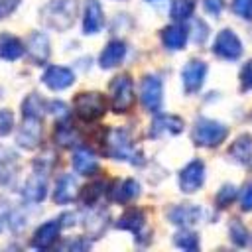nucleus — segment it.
Returning a JSON list of instances; mask_svg holds the SVG:
<instances>
[{"label": "nucleus", "mask_w": 252, "mask_h": 252, "mask_svg": "<svg viewBox=\"0 0 252 252\" xmlns=\"http://www.w3.org/2000/svg\"><path fill=\"white\" fill-rule=\"evenodd\" d=\"M77 18V0H51L41 10V20L47 28L65 32L73 26Z\"/></svg>", "instance_id": "obj_1"}, {"label": "nucleus", "mask_w": 252, "mask_h": 252, "mask_svg": "<svg viewBox=\"0 0 252 252\" xmlns=\"http://www.w3.org/2000/svg\"><path fill=\"white\" fill-rule=\"evenodd\" d=\"M106 154L114 159H128L132 163H140V154L136 152L130 136L126 130H110L106 136Z\"/></svg>", "instance_id": "obj_2"}, {"label": "nucleus", "mask_w": 252, "mask_h": 252, "mask_svg": "<svg viewBox=\"0 0 252 252\" xmlns=\"http://www.w3.org/2000/svg\"><path fill=\"white\" fill-rule=\"evenodd\" d=\"M134 104V83L130 75H118L110 83V106L114 112H128Z\"/></svg>", "instance_id": "obj_3"}, {"label": "nucleus", "mask_w": 252, "mask_h": 252, "mask_svg": "<svg viewBox=\"0 0 252 252\" xmlns=\"http://www.w3.org/2000/svg\"><path fill=\"white\" fill-rule=\"evenodd\" d=\"M228 130L224 124L211 120V118H199L193 128V142L197 146H219L226 138Z\"/></svg>", "instance_id": "obj_4"}, {"label": "nucleus", "mask_w": 252, "mask_h": 252, "mask_svg": "<svg viewBox=\"0 0 252 252\" xmlns=\"http://www.w3.org/2000/svg\"><path fill=\"white\" fill-rule=\"evenodd\" d=\"M73 104L77 116L83 120H96L106 112V100L100 93H81Z\"/></svg>", "instance_id": "obj_5"}, {"label": "nucleus", "mask_w": 252, "mask_h": 252, "mask_svg": "<svg viewBox=\"0 0 252 252\" xmlns=\"http://www.w3.org/2000/svg\"><path fill=\"white\" fill-rule=\"evenodd\" d=\"M163 89H161V81L156 75H146L142 79V87H140V98L146 110L150 112H158L161 106V96Z\"/></svg>", "instance_id": "obj_6"}, {"label": "nucleus", "mask_w": 252, "mask_h": 252, "mask_svg": "<svg viewBox=\"0 0 252 252\" xmlns=\"http://www.w3.org/2000/svg\"><path fill=\"white\" fill-rule=\"evenodd\" d=\"M213 51L215 55L222 57V59H238L240 53H242V43L240 39L236 37V33L232 30H222L219 32L217 39H215V45H213Z\"/></svg>", "instance_id": "obj_7"}, {"label": "nucleus", "mask_w": 252, "mask_h": 252, "mask_svg": "<svg viewBox=\"0 0 252 252\" xmlns=\"http://www.w3.org/2000/svg\"><path fill=\"white\" fill-rule=\"evenodd\" d=\"M203 181H205V165H203V161H199V159L189 161V163L181 169V173H179V187H181V191H185V193L197 191V189L203 185Z\"/></svg>", "instance_id": "obj_8"}, {"label": "nucleus", "mask_w": 252, "mask_h": 252, "mask_svg": "<svg viewBox=\"0 0 252 252\" xmlns=\"http://www.w3.org/2000/svg\"><path fill=\"white\" fill-rule=\"evenodd\" d=\"M205 75H207V65L199 59H193L189 61L183 71H181V77H183V87L187 93H197L205 81Z\"/></svg>", "instance_id": "obj_9"}, {"label": "nucleus", "mask_w": 252, "mask_h": 252, "mask_svg": "<svg viewBox=\"0 0 252 252\" xmlns=\"http://www.w3.org/2000/svg\"><path fill=\"white\" fill-rule=\"evenodd\" d=\"M41 140V124H39V118H24L22 126L18 128V134H16V142L26 148V150H32L39 144Z\"/></svg>", "instance_id": "obj_10"}, {"label": "nucleus", "mask_w": 252, "mask_h": 252, "mask_svg": "<svg viewBox=\"0 0 252 252\" xmlns=\"http://www.w3.org/2000/svg\"><path fill=\"white\" fill-rule=\"evenodd\" d=\"M75 81V75L71 69L67 67H59V65H51L47 67V71L43 73V83L51 89V91H63L67 87H71Z\"/></svg>", "instance_id": "obj_11"}, {"label": "nucleus", "mask_w": 252, "mask_h": 252, "mask_svg": "<svg viewBox=\"0 0 252 252\" xmlns=\"http://www.w3.org/2000/svg\"><path fill=\"white\" fill-rule=\"evenodd\" d=\"M61 226H63V224H61L59 220H47V222H43V224L33 232L32 246L37 248V250H45V248H49V246L57 240Z\"/></svg>", "instance_id": "obj_12"}, {"label": "nucleus", "mask_w": 252, "mask_h": 252, "mask_svg": "<svg viewBox=\"0 0 252 252\" xmlns=\"http://www.w3.org/2000/svg\"><path fill=\"white\" fill-rule=\"evenodd\" d=\"M183 130V120L179 116H173V114H159L152 126H150V136L152 138H159L163 134H179Z\"/></svg>", "instance_id": "obj_13"}, {"label": "nucleus", "mask_w": 252, "mask_h": 252, "mask_svg": "<svg viewBox=\"0 0 252 252\" xmlns=\"http://www.w3.org/2000/svg\"><path fill=\"white\" fill-rule=\"evenodd\" d=\"M28 55L35 65H41L49 57V39L41 32H33L28 37Z\"/></svg>", "instance_id": "obj_14"}, {"label": "nucleus", "mask_w": 252, "mask_h": 252, "mask_svg": "<svg viewBox=\"0 0 252 252\" xmlns=\"http://www.w3.org/2000/svg\"><path fill=\"white\" fill-rule=\"evenodd\" d=\"M102 24H104V18H102V8H100L98 0H87L85 18H83V32L85 33H96V32H100Z\"/></svg>", "instance_id": "obj_15"}, {"label": "nucleus", "mask_w": 252, "mask_h": 252, "mask_svg": "<svg viewBox=\"0 0 252 252\" xmlns=\"http://www.w3.org/2000/svg\"><path fill=\"white\" fill-rule=\"evenodd\" d=\"M45 175H47L45 171L35 169V173L30 177V181H28L26 187H24V197H26L28 201L39 203V201L45 197V193H47V177H45Z\"/></svg>", "instance_id": "obj_16"}, {"label": "nucleus", "mask_w": 252, "mask_h": 252, "mask_svg": "<svg viewBox=\"0 0 252 252\" xmlns=\"http://www.w3.org/2000/svg\"><path fill=\"white\" fill-rule=\"evenodd\" d=\"M71 161H73V169H75L79 175H93V173L98 169V161H96L94 154L89 152L87 148L75 150Z\"/></svg>", "instance_id": "obj_17"}, {"label": "nucleus", "mask_w": 252, "mask_h": 252, "mask_svg": "<svg viewBox=\"0 0 252 252\" xmlns=\"http://www.w3.org/2000/svg\"><path fill=\"white\" fill-rule=\"evenodd\" d=\"M126 55V43L120 41V39H112L100 53V67L102 69H110V67H116Z\"/></svg>", "instance_id": "obj_18"}, {"label": "nucleus", "mask_w": 252, "mask_h": 252, "mask_svg": "<svg viewBox=\"0 0 252 252\" xmlns=\"http://www.w3.org/2000/svg\"><path fill=\"white\" fill-rule=\"evenodd\" d=\"M77 195H79V189H77L75 177H73V175H63V177H59V181H57V185H55V193H53L55 203L67 205V203H71Z\"/></svg>", "instance_id": "obj_19"}, {"label": "nucleus", "mask_w": 252, "mask_h": 252, "mask_svg": "<svg viewBox=\"0 0 252 252\" xmlns=\"http://www.w3.org/2000/svg\"><path fill=\"white\" fill-rule=\"evenodd\" d=\"M140 193V185L134 179H124V181H116L108 193V197L114 203H128L132 201L136 195Z\"/></svg>", "instance_id": "obj_20"}, {"label": "nucleus", "mask_w": 252, "mask_h": 252, "mask_svg": "<svg viewBox=\"0 0 252 252\" xmlns=\"http://www.w3.org/2000/svg\"><path fill=\"white\" fill-rule=\"evenodd\" d=\"M24 51H26V47L16 35H10V33H2L0 35V59L16 61V59H20L24 55Z\"/></svg>", "instance_id": "obj_21"}, {"label": "nucleus", "mask_w": 252, "mask_h": 252, "mask_svg": "<svg viewBox=\"0 0 252 252\" xmlns=\"http://www.w3.org/2000/svg\"><path fill=\"white\" fill-rule=\"evenodd\" d=\"M228 154H230L238 163H250V159H252V138H250L248 134L238 136V138L232 142Z\"/></svg>", "instance_id": "obj_22"}, {"label": "nucleus", "mask_w": 252, "mask_h": 252, "mask_svg": "<svg viewBox=\"0 0 252 252\" xmlns=\"http://www.w3.org/2000/svg\"><path fill=\"white\" fill-rule=\"evenodd\" d=\"M161 41L167 49H181L187 41V30L183 26H167L161 32Z\"/></svg>", "instance_id": "obj_23"}, {"label": "nucleus", "mask_w": 252, "mask_h": 252, "mask_svg": "<svg viewBox=\"0 0 252 252\" xmlns=\"http://www.w3.org/2000/svg\"><path fill=\"white\" fill-rule=\"evenodd\" d=\"M144 224H146V219H144V213H142L140 209H128V211L120 217V220L116 222L118 228L130 230V232H134V234H138Z\"/></svg>", "instance_id": "obj_24"}, {"label": "nucleus", "mask_w": 252, "mask_h": 252, "mask_svg": "<svg viewBox=\"0 0 252 252\" xmlns=\"http://www.w3.org/2000/svg\"><path fill=\"white\" fill-rule=\"evenodd\" d=\"M199 215H201V211L197 207H189V205H179V207H175V209L169 211L171 222L173 224H183V226L197 222Z\"/></svg>", "instance_id": "obj_25"}, {"label": "nucleus", "mask_w": 252, "mask_h": 252, "mask_svg": "<svg viewBox=\"0 0 252 252\" xmlns=\"http://www.w3.org/2000/svg\"><path fill=\"white\" fill-rule=\"evenodd\" d=\"M43 110H45V102H43V98L39 96V94H30L26 100H24V104H22V114H24V118H41V114H43Z\"/></svg>", "instance_id": "obj_26"}, {"label": "nucleus", "mask_w": 252, "mask_h": 252, "mask_svg": "<svg viewBox=\"0 0 252 252\" xmlns=\"http://www.w3.org/2000/svg\"><path fill=\"white\" fill-rule=\"evenodd\" d=\"M55 142L59 146H63V148H69V146L77 144V130L71 124H67V122L59 124L55 128Z\"/></svg>", "instance_id": "obj_27"}, {"label": "nucleus", "mask_w": 252, "mask_h": 252, "mask_svg": "<svg viewBox=\"0 0 252 252\" xmlns=\"http://www.w3.org/2000/svg\"><path fill=\"white\" fill-rule=\"evenodd\" d=\"M193 8H195L193 0H173L171 8H169V14H171L173 20H187L193 14Z\"/></svg>", "instance_id": "obj_28"}, {"label": "nucleus", "mask_w": 252, "mask_h": 252, "mask_svg": "<svg viewBox=\"0 0 252 252\" xmlns=\"http://www.w3.org/2000/svg\"><path fill=\"white\" fill-rule=\"evenodd\" d=\"M102 187H104V183H100V181L85 185L83 191H81V201H83L85 205H93V203L102 195Z\"/></svg>", "instance_id": "obj_29"}, {"label": "nucleus", "mask_w": 252, "mask_h": 252, "mask_svg": "<svg viewBox=\"0 0 252 252\" xmlns=\"http://www.w3.org/2000/svg\"><path fill=\"white\" fill-rule=\"evenodd\" d=\"M104 226H106V213L98 211V213L87 217V230H89V232L100 234V232L104 230Z\"/></svg>", "instance_id": "obj_30"}, {"label": "nucleus", "mask_w": 252, "mask_h": 252, "mask_svg": "<svg viewBox=\"0 0 252 252\" xmlns=\"http://www.w3.org/2000/svg\"><path fill=\"white\" fill-rule=\"evenodd\" d=\"M175 244H177L179 248H185V250H197L199 240H197V234H195V232L183 230V232H177V234H175Z\"/></svg>", "instance_id": "obj_31"}, {"label": "nucleus", "mask_w": 252, "mask_h": 252, "mask_svg": "<svg viewBox=\"0 0 252 252\" xmlns=\"http://www.w3.org/2000/svg\"><path fill=\"white\" fill-rule=\"evenodd\" d=\"M234 197H236V187L234 185H224L217 193V205L219 207H228L234 201Z\"/></svg>", "instance_id": "obj_32"}, {"label": "nucleus", "mask_w": 252, "mask_h": 252, "mask_svg": "<svg viewBox=\"0 0 252 252\" xmlns=\"http://www.w3.org/2000/svg\"><path fill=\"white\" fill-rule=\"evenodd\" d=\"M230 236H232V240H234L238 246H246V244H248V232H246V228H244L238 220L232 222V226H230Z\"/></svg>", "instance_id": "obj_33"}, {"label": "nucleus", "mask_w": 252, "mask_h": 252, "mask_svg": "<svg viewBox=\"0 0 252 252\" xmlns=\"http://www.w3.org/2000/svg\"><path fill=\"white\" fill-rule=\"evenodd\" d=\"M12 128H14V114H12L10 110L2 108V110H0V136L10 134Z\"/></svg>", "instance_id": "obj_34"}, {"label": "nucleus", "mask_w": 252, "mask_h": 252, "mask_svg": "<svg viewBox=\"0 0 252 252\" xmlns=\"http://www.w3.org/2000/svg\"><path fill=\"white\" fill-rule=\"evenodd\" d=\"M232 10L238 16L252 20V0H232Z\"/></svg>", "instance_id": "obj_35"}, {"label": "nucleus", "mask_w": 252, "mask_h": 252, "mask_svg": "<svg viewBox=\"0 0 252 252\" xmlns=\"http://www.w3.org/2000/svg\"><path fill=\"white\" fill-rule=\"evenodd\" d=\"M240 79H242V87L244 89H252V59L242 67Z\"/></svg>", "instance_id": "obj_36"}, {"label": "nucleus", "mask_w": 252, "mask_h": 252, "mask_svg": "<svg viewBox=\"0 0 252 252\" xmlns=\"http://www.w3.org/2000/svg\"><path fill=\"white\" fill-rule=\"evenodd\" d=\"M18 4H20V0H0V18L10 16L18 8Z\"/></svg>", "instance_id": "obj_37"}, {"label": "nucleus", "mask_w": 252, "mask_h": 252, "mask_svg": "<svg viewBox=\"0 0 252 252\" xmlns=\"http://www.w3.org/2000/svg\"><path fill=\"white\" fill-rule=\"evenodd\" d=\"M203 4H205V10L209 12V14H220V10H222V0H203Z\"/></svg>", "instance_id": "obj_38"}, {"label": "nucleus", "mask_w": 252, "mask_h": 252, "mask_svg": "<svg viewBox=\"0 0 252 252\" xmlns=\"http://www.w3.org/2000/svg\"><path fill=\"white\" fill-rule=\"evenodd\" d=\"M242 209L244 211H252V183L246 187V191L242 195Z\"/></svg>", "instance_id": "obj_39"}, {"label": "nucleus", "mask_w": 252, "mask_h": 252, "mask_svg": "<svg viewBox=\"0 0 252 252\" xmlns=\"http://www.w3.org/2000/svg\"><path fill=\"white\" fill-rule=\"evenodd\" d=\"M49 106H51V108H55V110H51V112H55V114H63V116L67 114V112H65V104H63V102H51Z\"/></svg>", "instance_id": "obj_40"}, {"label": "nucleus", "mask_w": 252, "mask_h": 252, "mask_svg": "<svg viewBox=\"0 0 252 252\" xmlns=\"http://www.w3.org/2000/svg\"><path fill=\"white\" fill-rule=\"evenodd\" d=\"M4 219H6V211H4V209H0V228H2V222H4Z\"/></svg>", "instance_id": "obj_41"}]
</instances>
